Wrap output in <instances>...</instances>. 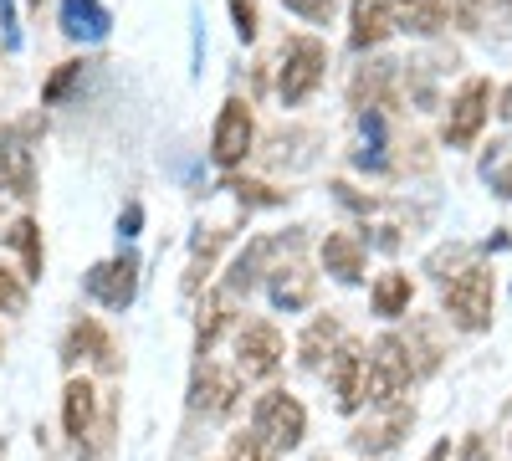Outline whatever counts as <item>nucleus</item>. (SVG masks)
Instances as JSON below:
<instances>
[{
	"label": "nucleus",
	"instance_id": "21",
	"mask_svg": "<svg viewBox=\"0 0 512 461\" xmlns=\"http://www.w3.org/2000/svg\"><path fill=\"white\" fill-rule=\"evenodd\" d=\"M226 323H231V292H210V298L200 303V318H195V349L205 354L210 344L221 339Z\"/></svg>",
	"mask_w": 512,
	"mask_h": 461
},
{
	"label": "nucleus",
	"instance_id": "24",
	"mask_svg": "<svg viewBox=\"0 0 512 461\" xmlns=\"http://www.w3.org/2000/svg\"><path fill=\"white\" fill-rule=\"evenodd\" d=\"M62 21H67V36H103V26H108L98 0H67Z\"/></svg>",
	"mask_w": 512,
	"mask_h": 461
},
{
	"label": "nucleus",
	"instance_id": "2",
	"mask_svg": "<svg viewBox=\"0 0 512 461\" xmlns=\"http://www.w3.org/2000/svg\"><path fill=\"white\" fill-rule=\"evenodd\" d=\"M415 359H410V349H405V339L400 333H384V339L369 349V369H364V400L369 405H395L405 390H410V380H415Z\"/></svg>",
	"mask_w": 512,
	"mask_h": 461
},
{
	"label": "nucleus",
	"instance_id": "6",
	"mask_svg": "<svg viewBox=\"0 0 512 461\" xmlns=\"http://www.w3.org/2000/svg\"><path fill=\"white\" fill-rule=\"evenodd\" d=\"M282 333L277 323H246L241 339H236V374H246V380H267V374H277L282 364Z\"/></svg>",
	"mask_w": 512,
	"mask_h": 461
},
{
	"label": "nucleus",
	"instance_id": "17",
	"mask_svg": "<svg viewBox=\"0 0 512 461\" xmlns=\"http://www.w3.org/2000/svg\"><path fill=\"white\" fill-rule=\"evenodd\" d=\"M338 344H344V328H338V318H313L308 333H303V344H297V354H303V369H323Z\"/></svg>",
	"mask_w": 512,
	"mask_h": 461
},
{
	"label": "nucleus",
	"instance_id": "28",
	"mask_svg": "<svg viewBox=\"0 0 512 461\" xmlns=\"http://www.w3.org/2000/svg\"><path fill=\"white\" fill-rule=\"evenodd\" d=\"M287 11H297V16H308V21H328V11H333V0H282Z\"/></svg>",
	"mask_w": 512,
	"mask_h": 461
},
{
	"label": "nucleus",
	"instance_id": "18",
	"mask_svg": "<svg viewBox=\"0 0 512 461\" xmlns=\"http://www.w3.org/2000/svg\"><path fill=\"white\" fill-rule=\"evenodd\" d=\"M395 21L415 36H436L446 26V11H451V0H395Z\"/></svg>",
	"mask_w": 512,
	"mask_h": 461
},
{
	"label": "nucleus",
	"instance_id": "22",
	"mask_svg": "<svg viewBox=\"0 0 512 461\" xmlns=\"http://www.w3.org/2000/svg\"><path fill=\"white\" fill-rule=\"evenodd\" d=\"M231 241V231H210V236H200L195 241V251H190V272H185V292H200L205 287V277H210V267H216V257H221V246Z\"/></svg>",
	"mask_w": 512,
	"mask_h": 461
},
{
	"label": "nucleus",
	"instance_id": "7",
	"mask_svg": "<svg viewBox=\"0 0 512 461\" xmlns=\"http://www.w3.org/2000/svg\"><path fill=\"white\" fill-rule=\"evenodd\" d=\"M251 139H256V123H251V108L241 98H231L216 118V139H210V159L221 170H236V164L251 154Z\"/></svg>",
	"mask_w": 512,
	"mask_h": 461
},
{
	"label": "nucleus",
	"instance_id": "3",
	"mask_svg": "<svg viewBox=\"0 0 512 461\" xmlns=\"http://www.w3.org/2000/svg\"><path fill=\"white\" fill-rule=\"evenodd\" d=\"M251 431L262 436L272 451H292V446H303V436H308V410L287 390H267L262 400H256V410H251Z\"/></svg>",
	"mask_w": 512,
	"mask_h": 461
},
{
	"label": "nucleus",
	"instance_id": "5",
	"mask_svg": "<svg viewBox=\"0 0 512 461\" xmlns=\"http://www.w3.org/2000/svg\"><path fill=\"white\" fill-rule=\"evenodd\" d=\"M487 103H492V82H487V77H472V82H466V88L451 98V113H446V144H451V149H466V144L482 134Z\"/></svg>",
	"mask_w": 512,
	"mask_h": 461
},
{
	"label": "nucleus",
	"instance_id": "20",
	"mask_svg": "<svg viewBox=\"0 0 512 461\" xmlns=\"http://www.w3.org/2000/svg\"><path fill=\"white\" fill-rule=\"evenodd\" d=\"M308 298H313V272H303V267H277L272 272V303L277 308H308Z\"/></svg>",
	"mask_w": 512,
	"mask_h": 461
},
{
	"label": "nucleus",
	"instance_id": "19",
	"mask_svg": "<svg viewBox=\"0 0 512 461\" xmlns=\"http://www.w3.org/2000/svg\"><path fill=\"white\" fill-rule=\"evenodd\" d=\"M410 298H415L410 272H384V277L374 282V313H379V318H400V313H410Z\"/></svg>",
	"mask_w": 512,
	"mask_h": 461
},
{
	"label": "nucleus",
	"instance_id": "13",
	"mask_svg": "<svg viewBox=\"0 0 512 461\" xmlns=\"http://www.w3.org/2000/svg\"><path fill=\"white\" fill-rule=\"evenodd\" d=\"M395 31V11L384 0H354V16H349V47L354 52H369L379 41H390Z\"/></svg>",
	"mask_w": 512,
	"mask_h": 461
},
{
	"label": "nucleus",
	"instance_id": "27",
	"mask_svg": "<svg viewBox=\"0 0 512 461\" xmlns=\"http://www.w3.org/2000/svg\"><path fill=\"white\" fill-rule=\"evenodd\" d=\"M231 16H236L241 41H251V36H256V6H251V0H231Z\"/></svg>",
	"mask_w": 512,
	"mask_h": 461
},
{
	"label": "nucleus",
	"instance_id": "15",
	"mask_svg": "<svg viewBox=\"0 0 512 461\" xmlns=\"http://www.w3.org/2000/svg\"><path fill=\"white\" fill-rule=\"evenodd\" d=\"M93 410H98V390H93L88 380H72V385L62 390V426H67L72 441L93 436Z\"/></svg>",
	"mask_w": 512,
	"mask_h": 461
},
{
	"label": "nucleus",
	"instance_id": "10",
	"mask_svg": "<svg viewBox=\"0 0 512 461\" xmlns=\"http://www.w3.org/2000/svg\"><path fill=\"white\" fill-rule=\"evenodd\" d=\"M88 292L108 308H128L139 292V257H118V262H103L88 272Z\"/></svg>",
	"mask_w": 512,
	"mask_h": 461
},
{
	"label": "nucleus",
	"instance_id": "23",
	"mask_svg": "<svg viewBox=\"0 0 512 461\" xmlns=\"http://www.w3.org/2000/svg\"><path fill=\"white\" fill-rule=\"evenodd\" d=\"M6 241L21 251V262H26V277H41V262H47V257H41V226L31 221V216H21L11 231H6Z\"/></svg>",
	"mask_w": 512,
	"mask_h": 461
},
{
	"label": "nucleus",
	"instance_id": "16",
	"mask_svg": "<svg viewBox=\"0 0 512 461\" xmlns=\"http://www.w3.org/2000/svg\"><path fill=\"white\" fill-rule=\"evenodd\" d=\"M323 267H328L338 282H359V277H364V246H359V236L333 231V236L323 241Z\"/></svg>",
	"mask_w": 512,
	"mask_h": 461
},
{
	"label": "nucleus",
	"instance_id": "12",
	"mask_svg": "<svg viewBox=\"0 0 512 461\" xmlns=\"http://www.w3.org/2000/svg\"><path fill=\"white\" fill-rule=\"evenodd\" d=\"M379 410H384L379 421H364V426L354 431V446H359V451H374V456H379V451H395L400 436H405L410 421H415V410L400 405V400H395V405H379Z\"/></svg>",
	"mask_w": 512,
	"mask_h": 461
},
{
	"label": "nucleus",
	"instance_id": "9",
	"mask_svg": "<svg viewBox=\"0 0 512 461\" xmlns=\"http://www.w3.org/2000/svg\"><path fill=\"white\" fill-rule=\"evenodd\" d=\"M333 395H338V410L344 415H354L359 405H364V369H369V354L349 339V344H338L333 349Z\"/></svg>",
	"mask_w": 512,
	"mask_h": 461
},
{
	"label": "nucleus",
	"instance_id": "25",
	"mask_svg": "<svg viewBox=\"0 0 512 461\" xmlns=\"http://www.w3.org/2000/svg\"><path fill=\"white\" fill-rule=\"evenodd\" d=\"M231 461H277V451L256 436V431H251V436L241 431V436H231Z\"/></svg>",
	"mask_w": 512,
	"mask_h": 461
},
{
	"label": "nucleus",
	"instance_id": "31",
	"mask_svg": "<svg viewBox=\"0 0 512 461\" xmlns=\"http://www.w3.org/2000/svg\"><path fill=\"white\" fill-rule=\"evenodd\" d=\"M497 185H502V195L512 200V170H502V175H497Z\"/></svg>",
	"mask_w": 512,
	"mask_h": 461
},
{
	"label": "nucleus",
	"instance_id": "4",
	"mask_svg": "<svg viewBox=\"0 0 512 461\" xmlns=\"http://www.w3.org/2000/svg\"><path fill=\"white\" fill-rule=\"evenodd\" d=\"M323 67H328V52L318 36H292L282 47V77H277V98L292 108L303 103L318 82H323Z\"/></svg>",
	"mask_w": 512,
	"mask_h": 461
},
{
	"label": "nucleus",
	"instance_id": "1",
	"mask_svg": "<svg viewBox=\"0 0 512 461\" xmlns=\"http://www.w3.org/2000/svg\"><path fill=\"white\" fill-rule=\"evenodd\" d=\"M441 308L446 318L461 328V333H487L492 328V313H497V287H492V272L487 267H461L446 292H441Z\"/></svg>",
	"mask_w": 512,
	"mask_h": 461
},
{
	"label": "nucleus",
	"instance_id": "14",
	"mask_svg": "<svg viewBox=\"0 0 512 461\" xmlns=\"http://www.w3.org/2000/svg\"><path fill=\"white\" fill-rule=\"evenodd\" d=\"M62 359H67V364H77V359H98L103 369H113V344H108V333H103L93 318H77V323L67 328Z\"/></svg>",
	"mask_w": 512,
	"mask_h": 461
},
{
	"label": "nucleus",
	"instance_id": "26",
	"mask_svg": "<svg viewBox=\"0 0 512 461\" xmlns=\"http://www.w3.org/2000/svg\"><path fill=\"white\" fill-rule=\"evenodd\" d=\"M21 308H26V282L0 267V313H21Z\"/></svg>",
	"mask_w": 512,
	"mask_h": 461
},
{
	"label": "nucleus",
	"instance_id": "29",
	"mask_svg": "<svg viewBox=\"0 0 512 461\" xmlns=\"http://www.w3.org/2000/svg\"><path fill=\"white\" fill-rule=\"evenodd\" d=\"M466 461H487V436H472V441H466Z\"/></svg>",
	"mask_w": 512,
	"mask_h": 461
},
{
	"label": "nucleus",
	"instance_id": "11",
	"mask_svg": "<svg viewBox=\"0 0 512 461\" xmlns=\"http://www.w3.org/2000/svg\"><path fill=\"white\" fill-rule=\"evenodd\" d=\"M21 134H26V123L0 134V190L26 200V195H36V164H31V149H26Z\"/></svg>",
	"mask_w": 512,
	"mask_h": 461
},
{
	"label": "nucleus",
	"instance_id": "8",
	"mask_svg": "<svg viewBox=\"0 0 512 461\" xmlns=\"http://www.w3.org/2000/svg\"><path fill=\"white\" fill-rule=\"evenodd\" d=\"M241 400V374L221 369V364H200L195 369V385H190V405L200 415H231Z\"/></svg>",
	"mask_w": 512,
	"mask_h": 461
},
{
	"label": "nucleus",
	"instance_id": "30",
	"mask_svg": "<svg viewBox=\"0 0 512 461\" xmlns=\"http://www.w3.org/2000/svg\"><path fill=\"white\" fill-rule=\"evenodd\" d=\"M502 118H512V88H502V108H497Z\"/></svg>",
	"mask_w": 512,
	"mask_h": 461
}]
</instances>
